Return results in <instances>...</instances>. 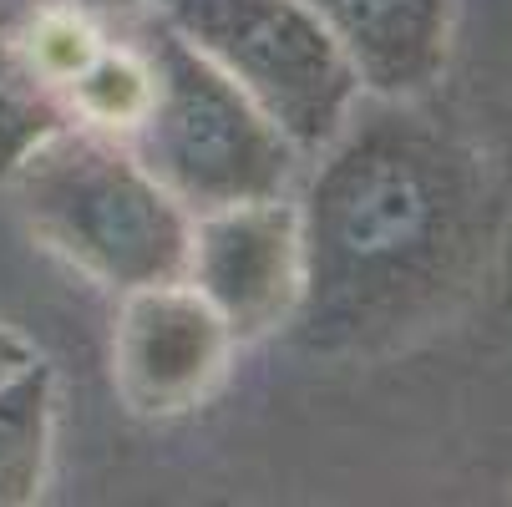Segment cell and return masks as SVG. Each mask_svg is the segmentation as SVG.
<instances>
[{"instance_id": "8fae6325", "label": "cell", "mask_w": 512, "mask_h": 507, "mask_svg": "<svg viewBox=\"0 0 512 507\" xmlns=\"http://www.w3.org/2000/svg\"><path fill=\"white\" fill-rule=\"evenodd\" d=\"M16 31H21L31 66L56 92H66V82L77 77V71H87V61L107 46V31L92 21L87 6H77V0H71V6H41L36 16H16Z\"/></svg>"}, {"instance_id": "8992f818", "label": "cell", "mask_w": 512, "mask_h": 507, "mask_svg": "<svg viewBox=\"0 0 512 507\" xmlns=\"http://www.w3.org/2000/svg\"><path fill=\"white\" fill-rule=\"evenodd\" d=\"M234 335L188 279L127 289L112 335V376L137 416H183L229 376Z\"/></svg>"}, {"instance_id": "52a82bcc", "label": "cell", "mask_w": 512, "mask_h": 507, "mask_svg": "<svg viewBox=\"0 0 512 507\" xmlns=\"http://www.w3.org/2000/svg\"><path fill=\"white\" fill-rule=\"evenodd\" d=\"M345 51L360 92L421 97L452 56L457 0H305Z\"/></svg>"}, {"instance_id": "3957f363", "label": "cell", "mask_w": 512, "mask_h": 507, "mask_svg": "<svg viewBox=\"0 0 512 507\" xmlns=\"http://www.w3.org/2000/svg\"><path fill=\"white\" fill-rule=\"evenodd\" d=\"M137 41L153 61V107L127 137L132 158L193 219L284 193L300 158L295 142L158 16L137 31Z\"/></svg>"}, {"instance_id": "7c38bea8", "label": "cell", "mask_w": 512, "mask_h": 507, "mask_svg": "<svg viewBox=\"0 0 512 507\" xmlns=\"http://www.w3.org/2000/svg\"><path fill=\"white\" fill-rule=\"evenodd\" d=\"M31 360H36V350L16 335V330H6V325H0V381H6V376H16L21 366H31Z\"/></svg>"}, {"instance_id": "9c48e42d", "label": "cell", "mask_w": 512, "mask_h": 507, "mask_svg": "<svg viewBox=\"0 0 512 507\" xmlns=\"http://www.w3.org/2000/svg\"><path fill=\"white\" fill-rule=\"evenodd\" d=\"M61 127H71L61 92L31 66L16 16H0V183H11L16 168Z\"/></svg>"}, {"instance_id": "ba28073f", "label": "cell", "mask_w": 512, "mask_h": 507, "mask_svg": "<svg viewBox=\"0 0 512 507\" xmlns=\"http://www.w3.org/2000/svg\"><path fill=\"white\" fill-rule=\"evenodd\" d=\"M51 416L56 376L46 360H31L0 381V507H26L41 497L51 467Z\"/></svg>"}, {"instance_id": "4fadbf2b", "label": "cell", "mask_w": 512, "mask_h": 507, "mask_svg": "<svg viewBox=\"0 0 512 507\" xmlns=\"http://www.w3.org/2000/svg\"><path fill=\"white\" fill-rule=\"evenodd\" d=\"M92 6H112V11H127V6H142V0H92Z\"/></svg>"}, {"instance_id": "7a4b0ae2", "label": "cell", "mask_w": 512, "mask_h": 507, "mask_svg": "<svg viewBox=\"0 0 512 507\" xmlns=\"http://www.w3.org/2000/svg\"><path fill=\"white\" fill-rule=\"evenodd\" d=\"M31 234L97 284L142 289L188 269L193 213L132 158L122 137L61 127L11 178Z\"/></svg>"}, {"instance_id": "277c9868", "label": "cell", "mask_w": 512, "mask_h": 507, "mask_svg": "<svg viewBox=\"0 0 512 507\" xmlns=\"http://www.w3.org/2000/svg\"><path fill=\"white\" fill-rule=\"evenodd\" d=\"M203 61L295 142L320 153L355 112L360 82L305 0H148Z\"/></svg>"}, {"instance_id": "6da1fadb", "label": "cell", "mask_w": 512, "mask_h": 507, "mask_svg": "<svg viewBox=\"0 0 512 507\" xmlns=\"http://www.w3.org/2000/svg\"><path fill=\"white\" fill-rule=\"evenodd\" d=\"M497 188L472 142L376 97L320 148L300 203V305L289 340L320 360H381L447 325L497 249Z\"/></svg>"}, {"instance_id": "5b68a950", "label": "cell", "mask_w": 512, "mask_h": 507, "mask_svg": "<svg viewBox=\"0 0 512 507\" xmlns=\"http://www.w3.org/2000/svg\"><path fill=\"white\" fill-rule=\"evenodd\" d=\"M183 279L224 315L234 345H254L289 325L300 305V208L284 193L229 203L193 219Z\"/></svg>"}, {"instance_id": "30bf717a", "label": "cell", "mask_w": 512, "mask_h": 507, "mask_svg": "<svg viewBox=\"0 0 512 507\" xmlns=\"http://www.w3.org/2000/svg\"><path fill=\"white\" fill-rule=\"evenodd\" d=\"M66 112L77 127H97L107 137H132V127L153 107V61L142 41H112L87 61V71L66 82L61 92Z\"/></svg>"}]
</instances>
